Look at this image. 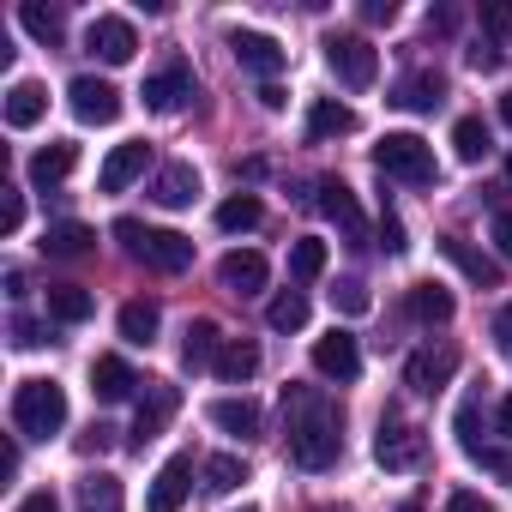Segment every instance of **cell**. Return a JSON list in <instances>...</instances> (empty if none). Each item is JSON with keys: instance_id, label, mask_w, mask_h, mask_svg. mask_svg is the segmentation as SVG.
Instances as JSON below:
<instances>
[{"instance_id": "obj_1", "label": "cell", "mask_w": 512, "mask_h": 512, "mask_svg": "<svg viewBox=\"0 0 512 512\" xmlns=\"http://www.w3.org/2000/svg\"><path fill=\"white\" fill-rule=\"evenodd\" d=\"M284 416H290V458L302 470H332L338 452H344V434H338V410L308 392V386H290L284 392Z\"/></svg>"}, {"instance_id": "obj_2", "label": "cell", "mask_w": 512, "mask_h": 512, "mask_svg": "<svg viewBox=\"0 0 512 512\" xmlns=\"http://www.w3.org/2000/svg\"><path fill=\"white\" fill-rule=\"evenodd\" d=\"M115 235L127 241V253L133 260H145L151 272H187L193 266V241L181 235V229H145L139 217H115Z\"/></svg>"}, {"instance_id": "obj_3", "label": "cell", "mask_w": 512, "mask_h": 512, "mask_svg": "<svg viewBox=\"0 0 512 512\" xmlns=\"http://www.w3.org/2000/svg\"><path fill=\"white\" fill-rule=\"evenodd\" d=\"M13 422L25 440H55L67 428V392L55 380H19L13 392Z\"/></svg>"}, {"instance_id": "obj_4", "label": "cell", "mask_w": 512, "mask_h": 512, "mask_svg": "<svg viewBox=\"0 0 512 512\" xmlns=\"http://www.w3.org/2000/svg\"><path fill=\"white\" fill-rule=\"evenodd\" d=\"M374 169L380 175H398V181H410V187H428L440 169H434V145L422 139V133H386L380 145H374Z\"/></svg>"}, {"instance_id": "obj_5", "label": "cell", "mask_w": 512, "mask_h": 512, "mask_svg": "<svg viewBox=\"0 0 512 512\" xmlns=\"http://www.w3.org/2000/svg\"><path fill=\"white\" fill-rule=\"evenodd\" d=\"M326 67H332L338 85H350V91H368V85L380 79V55H374V43H368V37H350V31H344V37H338V31L326 37Z\"/></svg>"}, {"instance_id": "obj_6", "label": "cell", "mask_w": 512, "mask_h": 512, "mask_svg": "<svg viewBox=\"0 0 512 512\" xmlns=\"http://www.w3.org/2000/svg\"><path fill=\"white\" fill-rule=\"evenodd\" d=\"M67 97H73V115H79L85 127H109V121H121V91H115L109 79H97V73H79V79L67 85Z\"/></svg>"}, {"instance_id": "obj_7", "label": "cell", "mask_w": 512, "mask_h": 512, "mask_svg": "<svg viewBox=\"0 0 512 512\" xmlns=\"http://www.w3.org/2000/svg\"><path fill=\"white\" fill-rule=\"evenodd\" d=\"M374 458H380L386 470H416V464H422V428H416V422H404V416H380Z\"/></svg>"}, {"instance_id": "obj_8", "label": "cell", "mask_w": 512, "mask_h": 512, "mask_svg": "<svg viewBox=\"0 0 512 512\" xmlns=\"http://www.w3.org/2000/svg\"><path fill=\"white\" fill-rule=\"evenodd\" d=\"M229 49H235V61H241V73H260L266 85L284 73V43L278 37H266V31H229Z\"/></svg>"}, {"instance_id": "obj_9", "label": "cell", "mask_w": 512, "mask_h": 512, "mask_svg": "<svg viewBox=\"0 0 512 512\" xmlns=\"http://www.w3.org/2000/svg\"><path fill=\"white\" fill-rule=\"evenodd\" d=\"M320 211H326V223L350 241V247H362L368 241V223H362V205H356V193L338 181V175H326L320 181Z\"/></svg>"}, {"instance_id": "obj_10", "label": "cell", "mask_w": 512, "mask_h": 512, "mask_svg": "<svg viewBox=\"0 0 512 512\" xmlns=\"http://www.w3.org/2000/svg\"><path fill=\"white\" fill-rule=\"evenodd\" d=\"M85 49H91L97 61H109V67H127V61L139 55V37H133V25H127V19L103 13V19H91V31H85Z\"/></svg>"}, {"instance_id": "obj_11", "label": "cell", "mask_w": 512, "mask_h": 512, "mask_svg": "<svg viewBox=\"0 0 512 512\" xmlns=\"http://www.w3.org/2000/svg\"><path fill=\"white\" fill-rule=\"evenodd\" d=\"M266 278H272V266H266V253H253V247L223 253V266H217V284H223L229 296H260Z\"/></svg>"}, {"instance_id": "obj_12", "label": "cell", "mask_w": 512, "mask_h": 512, "mask_svg": "<svg viewBox=\"0 0 512 512\" xmlns=\"http://www.w3.org/2000/svg\"><path fill=\"white\" fill-rule=\"evenodd\" d=\"M314 374L350 386V380L362 374V350H356V338H350V332H326V338H314Z\"/></svg>"}, {"instance_id": "obj_13", "label": "cell", "mask_w": 512, "mask_h": 512, "mask_svg": "<svg viewBox=\"0 0 512 512\" xmlns=\"http://www.w3.org/2000/svg\"><path fill=\"white\" fill-rule=\"evenodd\" d=\"M145 163H151V145H145V139H127V145H115V151L103 157L97 187H103V193H127V187L145 175Z\"/></svg>"}, {"instance_id": "obj_14", "label": "cell", "mask_w": 512, "mask_h": 512, "mask_svg": "<svg viewBox=\"0 0 512 512\" xmlns=\"http://www.w3.org/2000/svg\"><path fill=\"white\" fill-rule=\"evenodd\" d=\"M452 374H458V350H452V344H440V350L428 344V350H416V356L404 362V386H410V392H440Z\"/></svg>"}, {"instance_id": "obj_15", "label": "cell", "mask_w": 512, "mask_h": 512, "mask_svg": "<svg viewBox=\"0 0 512 512\" xmlns=\"http://www.w3.org/2000/svg\"><path fill=\"white\" fill-rule=\"evenodd\" d=\"M187 476H193V458H187V452H175V458H169V464H163V470L151 476L145 512H181V500H187V488H193Z\"/></svg>"}, {"instance_id": "obj_16", "label": "cell", "mask_w": 512, "mask_h": 512, "mask_svg": "<svg viewBox=\"0 0 512 512\" xmlns=\"http://www.w3.org/2000/svg\"><path fill=\"white\" fill-rule=\"evenodd\" d=\"M139 97H145V109H157V115H175V109L193 97V73H187L181 61H169L163 73H151V79H145V91H139Z\"/></svg>"}, {"instance_id": "obj_17", "label": "cell", "mask_w": 512, "mask_h": 512, "mask_svg": "<svg viewBox=\"0 0 512 512\" xmlns=\"http://www.w3.org/2000/svg\"><path fill=\"white\" fill-rule=\"evenodd\" d=\"M175 410H181V392H175V386H145V404H139V416H133V446H151V440L169 428Z\"/></svg>"}, {"instance_id": "obj_18", "label": "cell", "mask_w": 512, "mask_h": 512, "mask_svg": "<svg viewBox=\"0 0 512 512\" xmlns=\"http://www.w3.org/2000/svg\"><path fill=\"white\" fill-rule=\"evenodd\" d=\"M440 253H446V260H452L470 284H482V290H494V284H500V266L488 260V253H476L464 235H440Z\"/></svg>"}, {"instance_id": "obj_19", "label": "cell", "mask_w": 512, "mask_h": 512, "mask_svg": "<svg viewBox=\"0 0 512 512\" xmlns=\"http://www.w3.org/2000/svg\"><path fill=\"white\" fill-rule=\"evenodd\" d=\"M217 380L223 386H247L253 374H260V344H247V338H223V350H217Z\"/></svg>"}, {"instance_id": "obj_20", "label": "cell", "mask_w": 512, "mask_h": 512, "mask_svg": "<svg viewBox=\"0 0 512 512\" xmlns=\"http://www.w3.org/2000/svg\"><path fill=\"white\" fill-rule=\"evenodd\" d=\"M151 199H157V205H169V211L193 205V199H199V169H193V163H169V169L151 181Z\"/></svg>"}, {"instance_id": "obj_21", "label": "cell", "mask_w": 512, "mask_h": 512, "mask_svg": "<svg viewBox=\"0 0 512 512\" xmlns=\"http://www.w3.org/2000/svg\"><path fill=\"white\" fill-rule=\"evenodd\" d=\"M133 386H139V374H133L121 356H97V362H91V392H97L103 404H121V398H133Z\"/></svg>"}, {"instance_id": "obj_22", "label": "cell", "mask_w": 512, "mask_h": 512, "mask_svg": "<svg viewBox=\"0 0 512 512\" xmlns=\"http://www.w3.org/2000/svg\"><path fill=\"white\" fill-rule=\"evenodd\" d=\"M43 115H49V91H43L37 79H19V85L7 91V127L25 133V127H37Z\"/></svg>"}, {"instance_id": "obj_23", "label": "cell", "mask_w": 512, "mask_h": 512, "mask_svg": "<svg viewBox=\"0 0 512 512\" xmlns=\"http://www.w3.org/2000/svg\"><path fill=\"white\" fill-rule=\"evenodd\" d=\"M344 133H356V109L338 97H320L308 109V139H344Z\"/></svg>"}, {"instance_id": "obj_24", "label": "cell", "mask_w": 512, "mask_h": 512, "mask_svg": "<svg viewBox=\"0 0 512 512\" xmlns=\"http://www.w3.org/2000/svg\"><path fill=\"white\" fill-rule=\"evenodd\" d=\"M205 416H211L223 434H241V440H253V434H260V404H253V398H217Z\"/></svg>"}, {"instance_id": "obj_25", "label": "cell", "mask_w": 512, "mask_h": 512, "mask_svg": "<svg viewBox=\"0 0 512 512\" xmlns=\"http://www.w3.org/2000/svg\"><path fill=\"white\" fill-rule=\"evenodd\" d=\"M392 103H398V109H440V103H446V79H440V73H410V79L392 91Z\"/></svg>"}, {"instance_id": "obj_26", "label": "cell", "mask_w": 512, "mask_h": 512, "mask_svg": "<svg viewBox=\"0 0 512 512\" xmlns=\"http://www.w3.org/2000/svg\"><path fill=\"white\" fill-rule=\"evenodd\" d=\"M73 163H79V145H67V139H61V145H43V151L31 157V181H37V187H55V181L73 175Z\"/></svg>"}, {"instance_id": "obj_27", "label": "cell", "mask_w": 512, "mask_h": 512, "mask_svg": "<svg viewBox=\"0 0 512 512\" xmlns=\"http://www.w3.org/2000/svg\"><path fill=\"white\" fill-rule=\"evenodd\" d=\"M217 350H223V332H217L211 320H193V326H187V338H181V362L199 374V368H211V362H217Z\"/></svg>"}, {"instance_id": "obj_28", "label": "cell", "mask_w": 512, "mask_h": 512, "mask_svg": "<svg viewBox=\"0 0 512 512\" xmlns=\"http://www.w3.org/2000/svg\"><path fill=\"white\" fill-rule=\"evenodd\" d=\"M49 314H55L61 326H85V320L97 314V302H91V290H79V284H55V290H49Z\"/></svg>"}, {"instance_id": "obj_29", "label": "cell", "mask_w": 512, "mask_h": 512, "mask_svg": "<svg viewBox=\"0 0 512 512\" xmlns=\"http://www.w3.org/2000/svg\"><path fill=\"white\" fill-rule=\"evenodd\" d=\"M260 217H266V205L253 199V193H235V199H223V205H217V229H223V235H247V229H260Z\"/></svg>"}, {"instance_id": "obj_30", "label": "cell", "mask_w": 512, "mask_h": 512, "mask_svg": "<svg viewBox=\"0 0 512 512\" xmlns=\"http://www.w3.org/2000/svg\"><path fill=\"white\" fill-rule=\"evenodd\" d=\"M91 229L85 223H49L43 229V253H55V260H79V253H91Z\"/></svg>"}, {"instance_id": "obj_31", "label": "cell", "mask_w": 512, "mask_h": 512, "mask_svg": "<svg viewBox=\"0 0 512 512\" xmlns=\"http://www.w3.org/2000/svg\"><path fill=\"white\" fill-rule=\"evenodd\" d=\"M19 25H25L43 49H61V37H67L61 13H55V7H43V0H25V7H19Z\"/></svg>"}, {"instance_id": "obj_32", "label": "cell", "mask_w": 512, "mask_h": 512, "mask_svg": "<svg viewBox=\"0 0 512 512\" xmlns=\"http://www.w3.org/2000/svg\"><path fill=\"white\" fill-rule=\"evenodd\" d=\"M410 320H422V326H446V320H452V296H446L440 284H416V290H410Z\"/></svg>"}, {"instance_id": "obj_33", "label": "cell", "mask_w": 512, "mask_h": 512, "mask_svg": "<svg viewBox=\"0 0 512 512\" xmlns=\"http://www.w3.org/2000/svg\"><path fill=\"white\" fill-rule=\"evenodd\" d=\"M320 272H326V241H320V235H302V241L290 247V278H296V284H314Z\"/></svg>"}, {"instance_id": "obj_34", "label": "cell", "mask_w": 512, "mask_h": 512, "mask_svg": "<svg viewBox=\"0 0 512 512\" xmlns=\"http://www.w3.org/2000/svg\"><path fill=\"white\" fill-rule=\"evenodd\" d=\"M452 151H458V163H482V157L494 151V139H488V127H482L476 115H464V121L452 127Z\"/></svg>"}, {"instance_id": "obj_35", "label": "cell", "mask_w": 512, "mask_h": 512, "mask_svg": "<svg viewBox=\"0 0 512 512\" xmlns=\"http://www.w3.org/2000/svg\"><path fill=\"white\" fill-rule=\"evenodd\" d=\"M266 326H272V332H302V326H308V296H302V290H284V296H272V308H266Z\"/></svg>"}, {"instance_id": "obj_36", "label": "cell", "mask_w": 512, "mask_h": 512, "mask_svg": "<svg viewBox=\"0 0 512 512\" xmlns=\"http://www.w3.org/2000/svg\"><path fill=\"white\" fill-rule=\"evenodd\" d=\"M157 326H163L157 302H127V308H121V338H127V344H151Z\"/></svg>"}, {"instance_id": "obj_37", "label": "cell", "mask_w": 512, "mask_h": 512, "mask_svg": "<svg viewBox=\"0 0 512 512\" xmlns=\"http://www.w3.org/2000/svg\"><path fill=\"white\" fill-rule=\"evenodd\" d=\"M79 506H85V512H121V482L103 476V470L85 476V482H79Z\"/></svg>"}, {"instance_id": "obj_38", "label": "cell", "mask_w": 512, "mask_h": 512, "mask_svg": "<svg viewBox=\"0 0 512 512\" xmlns=\"http://www.w3.org/2000/svg\"><path fill=\"white\" fill-rule=\"evenodd\" d=\"M241 482H247V464H241L235 452L205 458V488H211V494H229V488H241Z\"/></svg>"}, {"instance_id": "obj_39", "label": "cell", "mask_w": 512, "mask_h": 512, "mask_svg": "<svg viewBox=\"0 0 512 512\" xmlns=\"http://www.w3.org/2000/svg\"><path fill=\"white\" fill-rule=\"evenodd\" d=\"M332 308H344V314H368V308H374V296H368V284H362V278H344V284L332 290Z\"/></svg>"}, {"instance_id": "obj_40", "label": "cell", "mask_w": 512, "mask_h": 512, "mask_svg": "<svg viewBox=\"0 0 512 512\" xmlns=\"http://www.w3.org/2000/svg\"><path fill=\"white\" fill-rule=\"evenodd\" d=\"M482 25H488L494 43H512V7L506 0H482Z\"/></svg>"}, {"instance_id": "obj_41", "label": "cell", "mask_w": 512, "mask_h": 512, "mask_svg": "<svg viewBox=\"0 0 512 512\" xmlns=\"http://www.w3.org/2000/svg\"><path fill=\"white\" fill-rule=\"evenodd\" d=\"M19 223H25V193L19 187H0V229L19 235Z\"/></svg>"}, {"instance_id": "obj_42", "label": "cell", "mask_w": 512, "mask_h": 512, "mask_svg": "<svg viewBox=\"0 0 512 512\" xmlns=\"http://www.w3.org/2000/svg\"><path fill=\"white\" fill-rule=\"evenodd\" d=\"M476 416H482V404H476V398H464V404H458V440H464V452H470V458L482 452V440H476Z\"/></svg>"}, {"instance_id": "obj_43", "label": "cell", "mask_w": 512, "mask_h": 512, "mask_svg": "<svg viewBox=\"0 0 512 512\" xmlns=\"http://www.w3.org/2000/svg\"><path fill=\"white\" fill-rule=\"evenodd\" d=\"M380 247H386V253H404V247H410V241H404V217H398V211H380Z\"/></svg>"}, {"instance_id": "obj_44", "label": "cell", "mask_w": 512, "mask_h": 512, "mask_svg": "<svg viewBox=\"0 0 512 512\" xmlns=\"http://www.w3.org/2000/svg\"><path fill=\"white\" fill-rule=\"evenodd\" d=\"M494 247H500V260H512V205L494 211Z\"/></svg>"}, {"instance_id": "obj_45", "label": "cell", "mask_w": 512, "mask_h": 512, "mask_svg": "<svg viewBox=\"0 0 512 512\" xmlns=\"http://www.w3.org/2000/svg\"><path fill=\"white\" fill-rule=\"evenodd\" d=\"M13 344H19V350H37V344H43V326L19 314V320H13Z\"/></svg>"}, {"instance_id": "obj_46", "label": "cell", "mask_w": 512, "mask_h": 512, "mask_svg": "<svg viewBox=\"0 0 512 512\" xmlns=\"http://www.w3.org/2000/svg\"><path fill=\"white\" fill-rule=\"evenodd\" d=\"M446 512H494V506H488V500H482L476 488H458V494L446 500Z\"/></svg>"}, {"instance_id": "obj_47", "label": "cell", "mask_w": 512, "mask_h": 512, "mask_svg": "<svg viewBox=\"0 0 512 512\" xmlns=\"http://www.w3.org/2000/svg\"><path fill=\"white\" fill-rule=\"evenodd\" d=\"M13 512H61V500H55L49 488H37V494H25V500H19Z\"/></svg>"}, {"instance_id": "obj_48", "label": "cell", "mask_w": 512, "mask_h": 512, "mask_svg": "<svg viewBox=\"0 0 512 512\" xmlns=\"http://www.w3.org/2000/svg\"><path fill=\"white\" fill-rule=\"evenodd\" d=\"M470 67H476V73H494V67H500V49H494V43H476V49H470Z\"/></svg>"}, {"instance_id": "obj_49", "label": "cell", "mask_w": 512, "mask_h": 512, "mask_svg": "<svg viewBox=\"0 0 512 512\" xmlns=\"http://www.w3.org/2000/svg\"><path fill=\"white\" fill-rule=\"evenodd\" d=\"M362 19H368V25H392V19H398V7H392V0H368Z\"/></svg>"}, {"instance_id": "obj_50", "label": "cell", "mask_w": 512, "mask_h": 512, "mask_svg": "<svg viewBox=\"0 0 512 512\" xmlns=\"http://www.w3.org/2000/svg\"><path fill=\"white\" fill-rule=\"evenodd\" d=\"M476 458H482L488 470H500V476H506V488H512V458H506V452H494V446H482Z\"/></svg>"}, {"instance_id": "obj_51", "label": "cell", "mask_w": 512, "mask_h": 512, "mask_svg": "<svg viewBox=\"0 0 512 512\" xmlns=\"http://www.w3.org/2000/svg\"><path fill=\"white\" fill-rule=\"evenodd\" d=\"M494 338H500V344H506V350H512V302H506V308H500V314H494Z\"/></svg>"}, {"instance_id": "obj_52", "label": "cell", "mask_w": 512, "mask_h": 512, "mask_svg": "<svg viewBox=\"0 0 512 512\" xmlns=\"http://www.w3.org/2000/svg\"><path fill=\"white\" fill-rule=\"evenodd\" d=\"M0 476H19V446H13V440L0 446Z\"/></svg>"}, {"instance_id": "obj_53", "label": "cell", "mask_w": 512, "mask_h": 512, "mask_svg": "<svg viewBox=\"0 0 512 512\" xmlns=\"http://www.w3.org/2000/svg\"><path fill=\"white\" fill-rule=\"evenodd\" d=\"M260 103H266V109H284L290 97H284V85H260Z\"/></svg>"}, {"instance_id": "obj_54", "label": "cell", "mask_w": 512, "mask_h": 512, "mask_svg": "<svg viewBox=\"0 0 512 512\" xmlns=\"http://www.w3.org/2000/svg\"><path fill=\"white\" fill-rule=\"evenodd\" d=\"M494 422H500V434H512V398L500 404V416H494Z\"/></svg>"}, {"instance_id": "obj_55", "label": "cell", "mask_w": 512, "mask_h": 512, "mask_svg": "<svg viewBox=\"0 0 512 512\" xmlns=\"http://www.w3.org/2000/svg\"><path fill=\"white\" fill-rule=\"evenodd\" d=\"M500 121H506V127H512V91H506V97H500Z\"/></svg>"}, {"instance_id": "obj_56", "label": "cell", "mask_w": 512, "mask_h": 512, "mask_svg": "<svg viewBox=\"0 0 512 512\" xmlns=\"http://www.w3.org/2000/svg\"><path fill=\"white\" fill-rule=\"evenodd\" d=\"M404 512H422V500H404Z\"/></svg>"}, {"instance_id": "obj_57", "label": "cell", "mask_w": 512, "mask_h": 512, "mask_svg": "<svg viewBox=\"0 0 512 512\" xmlns=\"http://www.w3.org/2000/svg\"><path fill=\"white\" fill-rule=\"evenodd\" d=\"M506 181H512V157H506Z\"/></svg>"}, {"instance_id": "obj_58", "label": "cell", "mask_w": 512, "mask_h": 512, "mask_svg": "<svg viewBox=\"0 0 512 512\" xmlns=\"http://www.w3.org/2000/svg\"><path fill=\"white\" fill-rule=\"evenodd\" d=\"M241 512H253V506H241Z\"/></svg>"}]
</instances>
